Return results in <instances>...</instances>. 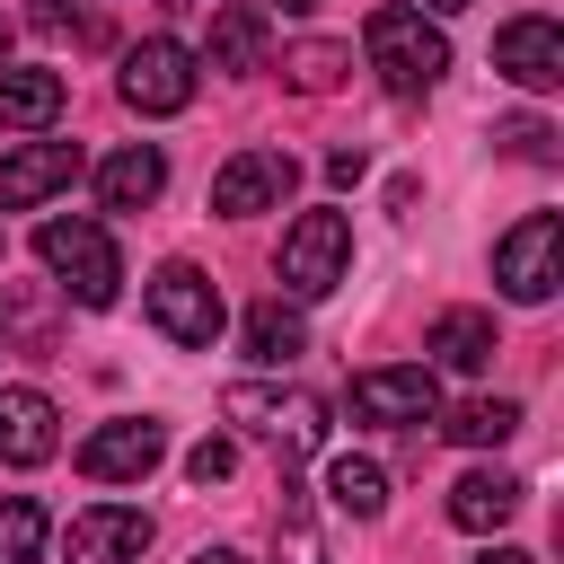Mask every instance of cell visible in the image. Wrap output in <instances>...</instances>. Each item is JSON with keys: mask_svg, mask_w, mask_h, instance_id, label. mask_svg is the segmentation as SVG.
Listing matches in <instances>:
<instances>
[{"mask_svg": "<svg viewBox=\"0 0 564 564\" xmlns=\"http://www.w3.org/2000/svg\"><path fill=\"white\" fill-rule=\"evenodd\" d=\"M361 53H370V70H379L388 97H423V88H441V70H449V35H441L423 9H405V0H388V9L361 18Z\"/></svg>", "mask_w": 564, "mask_h": 564, "instance_id": "obj_1", "label": "cell"}, {"mask_svg": "<svg viewBox=\"0 0 564 564\" xmlns=\"http://www.w3.org/2000/svg\"><path fill=\"white\" fill-rule=\"evenodd\" d=\"M35 256H44V273H62V291L79 300V308H115V291H123V256H115V238L97 229V220H44L35 229Z\"/></svg>", "mask_w": 564, "mask_h": 564, "instance_id": "obj_2", "label": "cell"}, {"mask_svg": "<svg viewBox=\"0 0 564 564\" xmlns=\"http://www.w3.org/2000/svg\"><path fill=\"white\" fill-rule=\"evenodd\" d=\"M220 414H229L238 432L273 441L282 458H308V449L326 441V405H317L308 388H264V379H238V388L220 397Z\"/></svg>", "mask_w": 564, "mask_h": 564, "instance_id": "obj_3", "label": "cell"}, {"mask_svg": "<svg viewBox=\"0 0 564 564\" xmlns=\"http://www.w3.org/2000/svg\"><path fill=\"white\" fill-rule=\"evenodd\" d=\"M273 273H282L291 300H326V291L352 273V220H344V212H300V220L282 229Z\"/></svg>", "mask_w": 564, "mask_h": 564, "instance_id": "obj_4", "label": "cell"}, {"mask_svg": "<svg viewBox=\"0 0 564 564\" xmlns=\"http://www.w3.org/2000/svg\"><path fill=\"white\" fill-rule=\"evenodd\" d=\"M141 308H150V326H159L167 344H185V352H212V335L229 326L220 282H212V273H194V264H159V273H150V291H141Z\"/></svg>", "mask_w": 564, "mask_h": 564, "instance_id": "obj_5", "label": "cell"}, {"mask_svg": "<svg viewBox=\"0 0 564 564\" xmlns=\"http://www.w3.org/2000/svg\"><path fill=\"white\" fill-rule=\"evenodd\" d=\"M564 264V220L555 212H529V220H511L502 238H494V282L520 300V308H538V300H555V273Z\"/></svg>", "mask_w": 564, "mask_h": 564, "instance_id": "obj_6", "label": "cell"}, {"mask_svg": "<svg viewBox=\"0 0 564 564\" xmlns=\"http://www.w3.org/2000/svg\"><path fill=\"white\" fill-rule=\"evenodd\" d=\"M194 79H203V62L176 44V35H141L132 53H123V106L132 115H185L194 106Z\"/></svg>", "mask_w": 564, "mask_h": 564, "instance_id": "obj_7", "label": "cell"}, {"mask_svg": "<svg viewBox=\"0 0 564 564\" xmlns=\"http://www.w3.org/2000/svg\"><path fill=\"white\" fill-rule=\"evenodd\" d=\"M159 458H167V432H159V423H141V414L97 423V432L79 441V476H88V485H141Z\"/></svg>", "mask_w": 564, "mask_h": 564, "instance_id": "obj_8", "label": "cell"}, {"mask_svg": "<svg viewBox=\"0 0 564 564\" xmlns=\"http://www.w3.org/2000/svg\"><path fill=\"white\" fill-rule=\"evenodd\" d=\"M291 185H300L291 150H238V159L212 176V212H220V220H247V212H273V203H291Z\"/></svg>", "mask_w": 564, "mask_h": 564, "instance_id": "obj_9", "label": "cell"}, {"mask_svg": "<svg viewBox=\"0 0 564 564\" xmlns=\"http://www.w3.org/2000/svg\"><path fill=\"white\" fill-rule=\"evenodd\" d=\"M441 388L423 361H379V370H352V414L361 423H432Z\"/></svg>", "mask_w": 564, "mask_h": 564, "instance_id": "obj_10", "label": "cell"}, {"mask_svg": "<svg viewBox=\"0 0 564 564\" xmlns=\"http://www.w3.org/2000/svg\"><path fill=\"white\" fill-rule=\"evenodd\" d=\"M141 546H150V511H132V502H88L62 529L70 564H141Z\"/></svg>", "mask_w": 564, "mask_h": 564, "instance_id": "obj_11", "label": "cell"}, {"mask_svg": "<svg viewBox=\"0 0 564 564\" xmlns=\"http://www.w3.org/2000/svg\"><path fill=\"white\" fill-rule=\"evenodd\" d=\"M494 70L511 79V88H555L564 79V26L555 18H511L502 35H494Z\"/></svg>", "mask_w": 564, "mask_h": 564, "instance_id": "obj_12", "label": "cell"}, {"mask_svg": "<svg viewBox=\"0 0 564 564\" xmlns=\"http://www.w3.org/2000/svg\"><path fill=\"white\" fill-rule=\"evenodd\" d=\"M62 449V414L44 388H0V467H44Z\"/></svg>", "mask_w": 564, "mask_h": 564, "instance_id": "obj_13", "label": "cell"}, {"mask_svg": "<svg viewBox=\"0 0 564 564\" xmlns=\"http://www.w3.org/2000/svg\"><path fill=\"white\" fill-rule=\"evenodd\" d=\"M79 167H88V159H79L70 141H18V150L0 159V203L26 212V203H44V194H62Z\"/></svg>", "mask_w": 564, "mask_h": 564, "instance_id": "obj_14", "label": "cell"}, {"mask_svg": "<svg viewBox=\"0 0 564 564\" xmlns=\"http://www.w3.org/2000/svg\"><path fill=\"white\" fill-rule=\"evenodd\" d=\"M159 194H167V159H159L150 141H123V150L97 167V203H106V212H150Z\"/></svg>", "mask_w": 564, "mask_h": 564, "instance_id": "obj_15", "label": "cell"}, {"mask_svg": "<svg viewBox=\"0 0 564 564\" xmlns=\"http://www.w3.org/2000/svg\"><path fill=\"white\" fill-rule=\"evenodd\" d=\"M511 511H520V476H494V467H467V476L449 485V520H458V529H476V538H485V529H502Z\"/></svg>", "mask_w": 564, "mask_h": 564, "instance_id": "obj_16", "label": "cell"}, {"mask_svg": "<svg viewBox=\"0 0 564 564\" xmlns=\"http://www.w3.org/2000/svg\"><path fill=\"white\" fill-rule=\"evenodd\" d=\"M264 35H273V18L247 9V0H229V9H212V44H203V62H212V70H256Z\"/></svg>", "mask_w": 564, "mask_h": 564, "instance_id": "obj_17", "label": "cell"}, {"mask_svg": "<svg viewBox=\"0 0 564 564\" xmlns=\"http://www.w3.org/2000/svg\"><path fill=\"white\" fill-rule=\"evenodd\" d=\"M432 361L441 370H485L494 361V317L485 308H441L432 317Z\"/></svg>", "mask_w": 564, "mask_h": 564, "instance_id": "obj_18", "label": "cell"}, {"mask_svg": "<svg viewBox=\"0 0 564 564\" xmlns=\"http://www.w3.org/2000/svg\"><path fill=\"white\" fill-rule=\"evenodd\" d=\"M326 502L352 511V520H379V511H388V467H379V458H352V449L326 458Z\"/></svg>", "mask_w": 564, "mask_h": 564, "instance_id": "obj_19", "label": "cell"}, {"mask_svg": "<svg viewBox=\"0 0 564 564\" xmlns=\"http://www.w3.org/2000/svg\"><path fill=\"white\" fill-rule=\"evenodd\" d=\"M62 115V70H0V123L44 132Z\"/></svg>", "mask_w": 564, "mask_h": 564, "instance_id": "obj_20", "label": "cell"}, {"mask_svg": "<svg viewBox=\"0 0 564 564\" xmlns=\"http://www.w3.org/2000/svg\"><path fill=\"white\" fill-rule=\"evenodd\" d=\"M441 432H449L458 449H494V441H511V432H520V405H511V397H467Z\"/></svg>", "mask_w": 564, "mask_h": 564, "instance_id": "obj_21", "label": "cell"}, {"mask_svg": "<svg viewBox=\"0 0 564 564\" xmlns=\"http://www.w3.org/2000/svg\"><path fill=\"white\" fill-rule=\"evenodd\" d=\"M282 70H291V88L326 97V88L352 70V44H326V35H308V44H291V53H282Z\"/></svg>", "mask_w": 564, "mask_h": 564, "instance_id": "obj_22", "label": "cell"}, {"mask_svg": "<svg viewBox=\"0 0 564 564\" xmlns=\"http://www.w3.org/2000/svg\"><path fill=\"white\" fill-rule=\"evenodd\" d=\"M238 335H247V352H256V361H291V352H300V344H308V335H300V317H291V308H282V300H256V308H247V326H238Z\"/></svg>", "mask_w": 564, "mask_h": 564, "instance_id": "obj_23", "label": "cell"}, {"mask_svg": "<svg viewBox=\"0 0 564 564\" xmlns=\"http://www.w3.org/2000/svg\"><path fill=\"white\" fill-rule=\"evenodd\" d=\"M44 555V502L0 494V564H35Z\"/></svg>", "mask_w": 564, "mask_h": 564, "instance_id": "obj_24", "label": "cell"}, {"mask_svg": "<svg viewBox=\"0 0 564 564\" xmlns=\"http://www.w3.org/2000/svg\"><path fill=\"white\" fill-rule=\"evenodd\" d=\"M273 546H282V564H326V546H317V520H308V494H300V485H282Z\"/></svg>", "mask_w": 564, "mask_h": 564, "instance_id": "obj_25", "label": "cell"}, {"mask_svg": "<svg viewBox=\"0 0 564 564\" xmlns=\"http://www.w3.org/2000/svg\"><path fill=\"white\" fill-rule=\"evenodd\" d=\"M229 467H238V441H220V432L185 449V476H194V485H229Z\"/></svg>", "mask_w": 564, "mask_h": 564, "instance_id": "obj_26", "label": "cell"}, {"mask_svg": "<svg viewBox=\"0 0 564 564\" xmlns=\"http://www.w3.org/2000/svg\"><path fill=\"white\" fill-rule=\"evenodd\" d=\"M494 141H502L511 159H555V132H546V123H529V115H520V123H502Z\"/></svg>", "mask_w": 564, "mask_h": 564, "instance_id": "obj_27", "label": "cell"}, {"mask_svg": "<svg viewBox=\"0 0 564 564\" xmlns=\"http://www.w3.org/2000/svg\"><path fill=\"white\" fill-rule=\"evenodd\" d=\"M326 176H335V185H352V176H361V150H352V141H344V150H326Z\"/></svg>", "mask_w": 564, "mask_h": 564, "instance_id": "obj_28", "label": "cell"}, {"mask_svg": "<svg viewBox=\"0 0 564 564\" xmlns=\"http://www.w3.org/2000/svg\"><path fill=\"white\" fill-rule=\"evenodd\" d=\"M70 9H79V0H35V18H44V26H62Z\"/></svg>", "mask_w": 564, "mask_h": 564, "instance_id": "obj_29", "label": "cell"}, {"mask_svg": "<svg viewBox=\"0 0 564 564\" xmlns=\"http://www.w3.org/2000/svg\"><path fill=\"white\" fill-rule=\"evenodd\" d=\"M476 564H529V555H520V546H485Z\"/></svg>", "mask_w": 564, "mask_h": 564, "instance_id": "obj_30", "label": "cell"}, {"mask_svg": "<svg viewBox=\"0 0 564 564\" xmlns=\"http://www.w3.org/2000/svg\"><path fill=\"white\" fill-rule=\"evenodd\" d=\"M194 564H247V555H238V546H203Z\"/></svg>", "mask_w": 564, "mask_h": 564, "instance_id": "obj_31", "label": "cell"}, {"mask_svg": "<svg viewBox=\"0 0 564 564\" xmlns=\"http://www.w3.org/2000/svg\"><path fill=\"white\" fill-rule=\"evenodd\" d=\"M282 9H291V18H300V9H317V0H282Z\"/></svg>", "mask_w": 564, "mask_h": 564, "instance_id": "obj_32", "label": "cell"}, {"mask_svg": "<svg viewBox=\"0 0 564 564\" xmlns=\"http://www.w3.org/2000/svg\"><path fill=\"white\" fill-rule=\"evenodd\" d=\"M423 9H467V0H423Z\"/></svg>", "mask_w": 564, "mask_h": 564, "instance_id": "obj_33", "label": "cell"}, {"mask_svg": "<svg viewBox=\"0 0 564 564\" xmlns=\"http://www.w3.org/2000/svg\"><path fill=\"white\" fill-rule=\"evenodd\" d=\"M0 44H9V18H0Z\"/></svg>", "mask_w": 564, "mask_h": 564, "instance_id": "obj_34", "label": "cell"}]
</instances>
